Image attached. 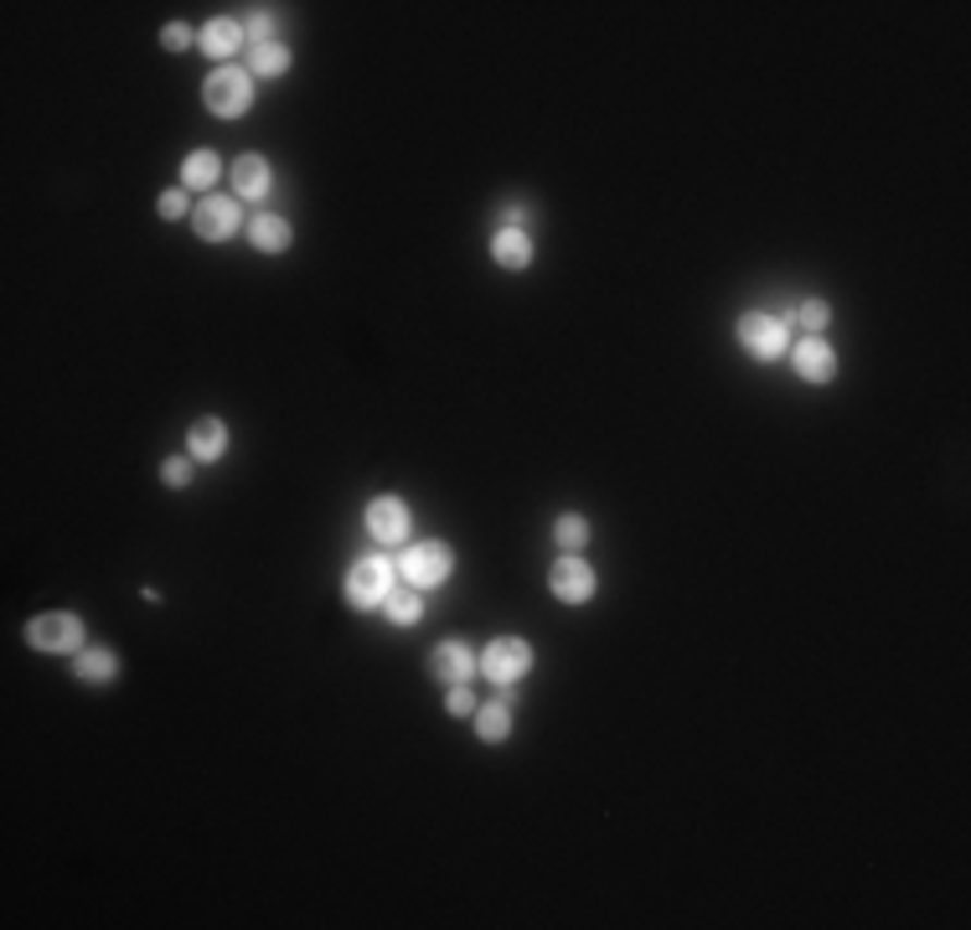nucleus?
<instances>
[{
    "label": "nucleus",
    "mask_w": 971,
    "mask_h": 930,
    "mask_svg": "<svg viewBox=\"0 0 971 930\" xmlns=\"http://www.w3.org/2000/svg\"><path fill=\"white\" fill-rule=\"evenodd\" d=\"M739 347L754 357V362H780L786 347H791V321L775 316V311H744L739 326H733Z\"/></svg>",
    "instance_id": "nucleus-2"
},
{
    "label": "nucleus",
    "mask_w": 971,
    "mask_h": 930,
    "mask_svg": "<svg viewBox=\"0 0 971 930\" xmlns=\"http://www.w3.org/2000/svg\"><path fill=\"white\" fill-rule=\"evenodd\" d=\"M491 258L501 264V269H527L533 264V238L522 233V228H501V233L491 238Z\"/></svg>",
    "instance_id": "nucleus-16"
},
{
    "label": "nucleus",
    "mask_w": 971,
    "mask_h": 930,
    "mask_svg": "<svg viewBox=\"0 0 971 930\" xmlns=\"http://www.w3.org/2000/svg\"><path fill=\"white\" fill-rule=\"evenodd\" d=\"M791 362H796V373H801V383H816V388L837 377V352L827 337H801L791 347Z\"/></svg>",
    "instance_id": "nucleus-10"
},
{
    "label": "nucleus",
    "mask_w": 971,
    "mask_h": 930,
    "mask_svg": "<svg viewBox=\"0 0 971 930\" xmlns=\"http://www.w3.org/2000/svg\"><path fill=\"white\" fill-rule=\"evenodd\" d=\"M243 41H248V32H243L239 16H213L207 26H202V52H207V58H218V68L233 62V52H239Z\"/></svg>",
    "instance_id": "nucleus-12"
},
{
    "label": "nucleus",
    "mask_w": 971,
    "mask_h": 930,
    "mask_svg": "<svg viewBox=\"0 0 971 930\" xmlns=\"http://www.w3.org/2000/svg\"><path fill=\"white\" fill-rule=\"evenodd\" d=\"M218 177H222L218 150H192V156L181 160V186L186 192H207V186H218Z\"/></svg>",
    "instance_id": "nucleus-17"
},
{
    "label": "nucleus",
    "mask_w": 971,
    "mask_h": 930,
    "mask_svg": "<svg viewBox=\"0 0 971 930\" xmlns=\"http://www.w3.org/2000/svg\"><path fill=\"white\" fill-rule=\"evenodd\" d=\"M239 197H202L197 207H192V228H197V238H207V243H222V238H233L239 233Z\"/></svg>",
    "instance_id": "nucleus-9"
},
{
    "label": "nucleus",
    "mask_w": 971,
    "mask_h": 930,
    "mask_svg": "<svg viewBox=\"0 0 971 930\" xmlns=\"http://www.w3.org/2000/svg\"><path fill=\"white\" fill-rule=\"evenodd\" d=\"M398 575H403V584H414V590H439L445 579L456 575V554H450V543H439V538L414 543V548L398 554Z\"/></svg>",
    "instance_id": "nucleus-4"
},
{
    "label": "nucleus",
    "mask_w": 971,
    "mask_h": 930,
    "mask_svg": "<svg viewBox=\"0 0 971 930\" xmlns=\"http://www.w3.org/2000/svg\"><path fill=\"white\" fill-rule=\"evenodd\" d=\"M73 677L78 683H114L120 677V656L109 652V647H88V652L73 656Z\"/></svg>",
    "instance_id": "nucleus-18"
},
{
    "label": "nucleus",
    "mask_w": 971,
    "mask_h": 930,
    "mask_svg": "<svg viewBox=\"0 0 971 930\" xmlns=\"http://www.w3.org/2000/svg\"><path fill=\"white\" fill-rule=\"evenodd\" d=\"M429 673L439 677V683H471V677L481 673V652H471L465 641H439L435 652H429Z\"/></svg>",
    "instance_id": "nucleus-11"
},
{
    "label": "nucleus",
    "mask_w": 971,
    "mask_h": 930,
    "mask_svg": "<svg viewBox=\"0 0 971 930\" xmlns=\"http://www.w3.org/2000/svg\"><path fill=\"white\" fill-rule=\"evenodd\" d=\"M243 233H248V243H254L258 254H284L295 243L290 218H279V213H254V218L243 222Z\"/></svg>",
    "instance_id": "nucleus-13"
},
{
    "label": "nucleus",
    "mask_w": 971,
    "mask_h": 930,
    "mask_svg": "<svg viewBox=\"0 0 971 930\" xmlns=\"http://www.w3.org/2000/svg\"><path fill=\"white\" fill-rule=\"evenodd\" d=\"M476 734L486 745H501L512 734V698H496V703H481L476 709Z\"/></svg>",
    "instance_id": "nucleus-19"
},
{
    "label": "nucleus",
    "mask_w": 971,
    "mask_h": 930,
    "mask_svg": "<svg viewBox=\"0 0 971 930\" xmlns=\"http://www.w3.org/2000/svg\"><path fill=\"white\" fill-rule=\"evenodd\" d=\"M156 207H160V218L166 222L192 218V192H186V186H171V192H160L156 197Z\"/></svg>",
    "instance_id": "nucleus-24"
},
{
    "label": "nucleus",
    "mask_w": 971,
    "mask_h": 930,
    "mask_svg": "<svg viewBox=\"0 0 971 930\" xmlns=\"http://www.w3.org/2000/svg\"><path fill=\"white\" fill-rule=\"evenodd\" d=\"M533 647L522 641V636H496V641H486V652H481V673H486V683H496V688H517L522 677L533 673Z\"/></svg>",
    "instance_id": "nucleus-5"
},
{
    "label": "nucleus",
    "mask_w": 971,
    "mask_h": 930,
    "mask_svg": "<svg viewBox=\"0 0 971 930\" xmlns=\"http://www.w3.org/2000/svg\"><path fill=\"white\" fill-rule=\"evenodd\" d=\"M243 32H248V41H254V47H264V41H279V37H275V11H258V16H248V21H243Z\"/></svg>",
    "instance_id": "nucleus-27"
},
{
    "label": "nucleus",
    "mask_w": 971,
    "mask_h": 930,
    "mask_svg": "<svg viewBox=\"0 0 971 930\" xmlns=\"http://www.w3.org/2000/svg\"><path fill=\"white\" fill-rule=\"evenodd\" d=\"M501 218H507V228H522V218H527V207H522V202H507V207H501Z\"/></svg>",
    "instance_id": "nucleus-29"
},
{
    "label": "nucleus",
    "mask_w": 971,
    "mask_h": 930,
    "mask_svg": "<svg viewBox=\"0 0 971 930\" xmlns=\"http://www.w3.org/2000/svg\"><path fill=\"white\" fill-rule=\"evenodd\" d=\"M409 528H414V517H409V502H403V496L383 492L367 502V538H373V543L398 548V543H409Z\"/></svg>",
    "instance_id": "nucleus-7"
},
{
    "label": "nucleus",
    "mask_w": 971,
    "mask_h": 930,
    "mask_svg": "<svg viewBox=\"0 0 971 930\" xmlns=\"http://www.w3.org/2000/svg\"><path fill=\"white\" fill-rule=\"evenodd\" d=\"M202 99L218 119H239L254 109V73L239 68V62H228V68H213L207 83H202Z\"/></svg>",
    "instance_id": "nucleus-3"
},
{
    "label": "nucleus",
    "mask_w": 971,
    "mask_h": 930,
    "mask_svg": "<svg viewBox=\"0 0 971 930\" xmlns=\"http://www.w3.org/2000/svg\"><path fill=\"white\" fill-rule=\"evenodd\" d=\"M26 641L37 652H83V615L73 611H47L26 620Z\"/></svg>",
    "instance_id": "nucleus-6"
},
{
    "label": "nucleus",
    "mask_w": 971,
    "mask_h": 930,
    "mask_svg": "<svg viewBox=\"0 0 971 930\" xmlns=\"http://www.w3.org/2000/svg\"><path fill=\"white\" fill-rule=\"evenodd\" d=\"M398 584V564L383 554H367L347 569V605L352 611H383V600L393 594Z\"/></svg>",
    "instance_id": "nucleus-1"
},
{
    "label": "nucleus",
    "mask_w": 971,
    "mask_h": 930,
    "mask_svg": "<svg viewBox=\"0 0 971 930\" xmlns=\"http://www.w3.org/2000/svg\"><path fill=\"white\" fill-rule=\"evenodd\" d=\"M383 615L393 620V626H418L424 620V590H403V584H393V594L383 600Z\"/></svg>",
    "instance_id": "nucleus-20"
},
{
    "label": "nucleus",
    "mask_w": 971,
    "mask_h": 930,
    "mask_svg": "<svg viewBox=\"0 0 971 930\" xmlns=\"http://www.w3.org/2000/svg\"><path fill=\"white\" fill-rule=\"evenodd\" d=\"M554 538H558V548H563V554H579V548L590 543V517L563 512V517L554 522Z\"/></svg>",
    "instance_id": "nucleus-22"
},
{
    "label": "nucleus",
    "mask_w": 971,
    "mask_h": 930,
    "mask_svg": "<svg viewBox=\"0 0 971 930\" xmlns=\"http://www.w3.org/2000/svg\"><path fill=\"white\" fill-rule=\"evenodd\" d=\"M186 450H192V460L197 466H207V460H218L222 450H228V424L213 414H202L192 430H186Z\"/></svg>",
    "instance_id": "nucleus-14"
},
{
    "label": "nucleus",
    "mask_w": 971,
    "mask_h": 930,
    "mask_svg": "<svg viewBox=\"0 0 971 930\" xmlns=\"http://www.w3.org/2000/svg\"><path fill=\"white\" fill-rule=\"evenodd\" d=\"M269 192V160L258 156V150H248V156L233 160V197H264Z\"/></svg>",
    "instance_id": "nucleus-15"
},
{
    "label": "nucleus",
    "mask_w": 971,
    "mask_h": 930,
    "mask_svg": "<svg viewBox=\"0 0 971 930\" xmlns=\"http://www.w3.org/2000/svg\"><path fill=\"white\" fill-rule=\"evenodd\" d=\"M796 326H801L806 337H822V331L833 326V305H827V300H822V295L801 300V305H796Z\"/></svg>",
    "instance_id": "nucleus-23"
},
{
    "label": "nucleus",
    "mask_w": 971,
    "mask_h": 930,
    "mask_svg": "<svg viewBox=\"0 0 971 930\" xmlns=\"http://www.w3.org/2000/svg\"><path fill=\"white\" fill-rule=\"evenodd\" d=\"M160 481H166V486H186V481H192V460L186 456H171V460H160Z\"/></svg>",
    "instance_id": "nucleus-28"
},
{
    "label": "nucleus",
    "mask_w": 971,
    "mask_h": 930,
    "mask_svg": "<svg viewBox=\"0 0 971 930\" xmlns=\"http://www.w3.org/2000/svg\"><path fill=\"white\" fill-rule=\"evenodd\" d=\"M476 688L471 683H456L450 693H445V713H456V718H476Z\"/></svg>",
    "instance_id": "nucleus-25"
},
{
    "label": "nucleus",
    "mask_w": 971,
    "mask_h": 930,
    "mask_svg": "<svg viewBox=\"0 0 971 930\" xmlns=\"http://www.w3.org/2000/svg\"><path fill=\"white\" fill-rule=\"evenodd\" d=\"M248 73L254 78H279V73H290V47L284 41H264L248 52Z\"/></svg>",
    "instance_id": "nucleus-21"
},
{
    "label": "nucleus",
    "mask_w": 971,
    "mask_h": 930,
    "mask_svg": "<svg viewBox=\"0 0 971 930\" xmlns=\"http://www.w3.org/2000/svg\"><path fill=\"white\" fill-rule=\"evenodd\" d=\"M548 590H554V600H563V605H590L599 590V579L579 554H563L554 564V575H548Z\"/></svg>",
    "instance_id": "nucleus-8"
},
{
    "label": "nucleus",
    "mask_w": 971,
    "mask_h": 930,
    "mask_svg": "<svg viewBox=\"0 0 971 930\" xmlns=\"http://www.w3.org/2000/svg\"><path fill=\"white\" fill-rule=\"evenodd\" d=\"M160 41H166V52H186L192 41H202V32H192L186 21H171V26L160 32Z\"/></svg>",
    "instance_id": "nucleus-26"
}]
</instances>
